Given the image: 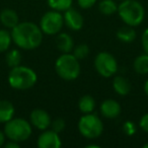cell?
I'll return each instance as SVG.
<instances>
[{
  "mask_svg": "<svg viewBox=\"0 0 148 148\" xmlns=\"http://www.w3.org/2000/svg\"><path fill=\"white\" fill-rule=\"evenodd\" d=\"M41 27L29 21L18 23L11 29V38L15 45L23 50H34L43 42Z\"/></svg>",
  "mask_w": 148,
  "mask_h": 148,
  "instance_id": "obj_1",
  "label": "cell"
},
{
  "mask_svg": "<svg viewBox=\"0 0 148 148\" xmlns=\"http://www.w3.org/2000/svg\"><path fill=\"white\" fill-rule=\"evenodd\" d=\"M37 73L27 66L18 65L10 69L8 74V83L17 90L29 89L37 83Z\"/></svg>",
  "mask_w": 148,
  "mask_h": 148,
  "instance_id": "obj_2",
  "label": "cell"
},
{
  "mask_svg": "<svg viewBox=\"0 0 148 148\" xmlns=\"http://www.w3.org/2000/svg\"><path fill=\"white\" fill-rule=\"evenodd\" d=\"M117 12L122 21L130 27L141 25L145 17L144 7L137 0H123L118 5Z\"/></svg>",
  "mask_w": 148,
  "mask_h": 148,
  "instance_id": "obj_3",
  "label": "cell"
},
{
  "mask_svg": "<svg viewBox=\"0 0 148 148\" xmlns=\"http://www.w3.org/2000/svg\"><path fill=\"white\" fill-rule=\"evenodd\" d=\"M55 70L59 77L67 81L76 79L80 74V63L73 54L65 53L55 62Z\"/></svg>",
  "mask_w": 148,
  "mask_h": 148,
  "instance_id": "obj_4",
  "label": "cell"
},
{
  "mask_svg": "<svg viewBox=\"0 0 148 148\" xmlns=\"http://www.w3.org/2000/svg\"><path fill=\"white\" fill-rule=\"evenodd\" d=\"M32 124L21 118L11 119L4 125L5 136L9 140H13L18 143L29 139L32 135Z\"/></svg>",
  "mask_w": 148,
  "mask_h": 148,
  "instance_id": "obj_5",
  "label": "cell"
},
{
  "mask_svg": "<svg viewBox=\"0 0 148 148\" xmlns=\"http://www.w3.org/2000/svg\"><path fill=\"white\" fill-rule=\"evenodd\" d=\"M78 131L87 139H95L103 134V124L95 114H84L78 121Z\"/></svg>",
  "mask_w": 148,
  "mask_h": 148,
  "instance_id": "obj_6",
  "label": "cell"
},
{
  "mask_svg": "<svg viewBox=\"0 0 148 148\" xmlns=\"http://www.w3.org/2000/svg\"><path fill=\"white\" fill-rule=\"evenodd\" d=\"M95 68L99 75L109 78L115 75L118 70V63L116 58L108 52H101L95 59Z\"/></svg>",
  "mask_w": 148,
  "mask_h": 148,
  "instance_id": "obj_7",
  "label": "cell"
},
{
  "mask_svg": "<svg viewBox=\"0 0 148 148\" xmlns=\"http://www.w3.org/2000/svg\"><path fill=\"white\" fill-rule=\"evenodd\" d=\"M64 25L63 15L60 11L51 10L46 12L40 21V27L46 35H57Z\"/></svg>",
  "mask_w": 148,
  "mask_h": 148,
  "instance_id": "obj_8",
  "label": "cell"
},
{
  "mask_svg": "<svg viewBox=\"0 0 148 148\" xmlns=\"http://www.w3.org/2000/svg\"><path fill=\"white\" fill-rule=\"evenodd\" d=\"M39 148H60L62 145L61 139L58 133L53 130H44L37 141Z\"/></svg>",
  "mask_w": 148,
  "mask_h": 148,
  "instance_id": "obj_9",
  "label": "cell"
},
{
  "mask_svg": "<svg viewBox=\"0 0 148 148\" xmlns=\"http://www.w3.org/2000/svg\"><path fill=\"white\" fill-rule=\"evenodd\" d=\"M63 18L66 27L71 31H79L82 29L83 23H84L82 14L73 7H69L68 9H66Z\"/></svg>",
  "mask_w": 148,
  "mask_h": 148,
  "instance_id": "obj_10",
  "label": "cell"
},
{
  "mask_svg": "<svg viewBox=\"0 0 148 148\" xmlns=\"http://www.w3.org/2000/svg\"><path fill=\"white\" fill-rule=\"evenodd\" d=\"M31 124L37 129L44 131L51 126V117L46 111L42 109H36L31 113Z\"/></svg>",
  "mask_w": 148,
  "mask_h": 148,
  "instance_id": "obj_11",
  "label": "cell"
},
{
  "mask_svg": "<svg viewBox=\"0 0 148 148\" xmlns=\"http://www.w3.org/2000/svg\"><path fill=\"white\" fill-rule=\"evenodd\" d=\"M101 114L107 119H116L121 114V106L115 99H105L101 105Z\"/></svg>",
  "mask_w": 148,
  "mask_h": 148,
  "instance_id": "obj_12",
  "label": "cell"
},
{
  "mask_svg": "<svg viewBox=\"0 0 148 148\" xmlns=\"http://www.w3.org/2000/svg\"><path fill=\"white\" fill-rule=\"evenodd\" d=\"M0 21L7 29H12L19 23L18 14L11 8H5L0 13Z\"/></svg>",
  "mask_w": 148,
  "mask_h": 148,
  "instance_id": "obj_13",
  "label": "cell"
},
{
  "mask_svg": "<svg viewBox=\"0 0 148 148\" xmlns=\"http://www.w3.org/2000/svg\"><path fill=\"white\" fill-rule=\"evenodd\" d=\"M56 45H57L59 51L63 54L71 53L74 48V42L71 36H69L68 34L62 33L58 35L57 39H56Z\"/></svg>",
  "mask_w": 148,
  "mask_h": 148,
  "instance_id": "obj_14",
  "label": "cell"
},
{
  "mask_svg": "<svg viewBox=\"0 0 148 148\" xmlns=\"http://www.w3.org/2000/svg\"><path fill=\"white\" fill-rule=\"evenodd\" d=\"M15 110L13 105L9 101L1 99L0 101V123H7L13 119Z\"/></svg>",
  "mask_w": 148,
  "mask_h": 148,
  "instance_id": "obj_15",
  "label": "cell"
},
{
  "mask_svg": "<svg viewBox=\"0 0 148 148\" xmlns=\"http://www.w3.org/2000/svg\"><path fill=\"white\" fill-rule=\"evenodd\" d=\"M113 88L120 95H127L131 91V83L124 76H116L113 80Z\"/></svg>",
  "mask_w": 148,
  "mask_h": 148,
  "instance_id": "obj_16",
  "label": "cell"
},
{
  "mask_svg": "<svg viewBox=\"0 0 148 148\" xmlns=\"http://www.w3.org/2000/svg\"><path fill=\"white\" fill-rule=\"evenodd\" d=\"M117 38L123 43H132L136 39V32L133 27L126 25L125 27H122L121 29H118Z\"/></svg>",
  "mask_w": 148,
  "mask_h": 148,
  "instance_id": "obj_17",
  "label": "cell"
},
{
  "mask_svg": "<svg viewBox=\"0 0 148 148\" xmlns=\"http://www.w3.org/2000/svg\"><path fill=\"white\" fill-rule=\"evenodd\" d=\"M134 70L136 71V73L144 74L148 73V54H142V55L136 57V59L134 60L133 63Z\"/></svg>",
  "mask_w": 148,
  "mask_h": 148,
  "instance_id": "obj_18",
  "label": "cell"
},
{
  "mask_svg": "<svg viewBox=\"0 0 148 148\" xmlns=\"http://www.w3.org/2000/svg\"><path fill=\"white\" fill-rule=\"evenodd\" d=\"M78 108L79 111L83 114H89L92 113V111L95 108V101L91 95H83L80 97L78 101Z\"/></svg>",
  "mask_w": 148,
  "mask_h": 148,
  "instance_id": "obj_19",
  "label": "cell"
},
{
  "mask_svg": "<svg viewBox=\"0 0 148 148\" xmlns=\"http://www.w3.org/2000/svg\"><path fill=\"white\" fill-rule=\"evenodd\" d=\"M99 9L103 14L112 15L118 11V5L114 0H101L99 4Z\"/></svg>",
  "mask_w": 148,
  "mask_h": 148,
  "instance_id": "obj_20",
  "label": "cell"
},
{
  "mask_svg": "<svg viewBox=\"0 0 148 148\" xmlns=\"http://www.w3.org/2000/svg\"><path fill=\"white\" fill-rule=\"evenodd\" d=\"M5 61H6L7 66L10 68L16 67V66L21 65V52L15 49L8 51L6 53V56H5Z\"/></svg>",
  "mask_w": 148,
  "mask_h": 148,
  "instance_id": "obj_21",
  "label": "cell"
},
{
  "mask_svg": "<svg viewBox=\"0 0 148 148\" xmlns=\"http://www.w3.org/2000/svg\"><path fill=\"white\" fill-rule=\"evenodd\" d=\"M73 0H47V3L53 10L65 11L71 7Z\"/></svg>",
  "mask_w": 148,
  "mask_h": 148,
  "instance_id": "obj_22",
  "label": "cell"
},
{
  "mask_svg": "<svg viewBox=\"0 0 148 148\" xmlns=\"http://www.w3.org/2000/svg\"><path fill=\"white\" fill-rule=\"evenodd\" d=\"M12 42L11 33L6 29H0V53L6 52Z\"/></svg>",
  "mask_w": 148,
  "mask_h": 148,
  "instance_id": "obj_23",
  "label": "cell"
},
{
  "mask_svg": "<svg viewBox=\"0 0 148 148\" xmlns=\"http://www.w3.org/2000/svg\"><path fill=\"white\" fill-rule=\"evenodd\" d=\"M89 54V48L86 44H80L73 48V55L78 60H83L88 56Z\"/></svg>",
  "mask_w": 148,
  "mask_h": 148,
  "instance_id": "obj_24",
  "label": "cell"
},
{
  "mask_svg": "<svg viewBox=\"0 0 148 148\" xmlns=\"http://www.w3.org/2000/svg\"><path fill=\"white\" fill-rule=\"evenodd\" d=\"M51 127H52V130H53V131H55L56 133L59 134L64 131V129H65V127H66V123L63 119L58 118V119H56L54 122H52Z\"/></svg>",
  "mask_w": 148,
  "mask_h": 148,
  "instance_id": "obj_25",
  "label": "cell"
},
{
  "mask_svg": "<svg viewBox=\"0 0 148 148\" xmlns=\"http://www.w3.org/2000/svg\"><path fill=\"white\" fill-rule=\"evenodd\" d=\"M123 131L126 135L132 136L136 133V131H137V127H136V125H135L134 122L127 121V122H125L124 125H123Z\"/></svg>",
  "mask_w": 148,
  "mask_h": 148,
  "instance_id": "obj_26",
  "label": "cell"
},
{
  "mask_svg": "<svg viewBox=\"0 0 148 148\" xmlns=\"http://www.w3.org/2000/svg\"><path fill=\"white\" fill-rule=\"evenodd\" d=\"M97 0H77V3L82 9H88L97 3Z\"/></svg>",
  "mask_w": 148,
  "mask_h": 148,
  "instance_id": "obj_27",
  "label": "cell"
},
{
  "mask_svg": "<svg viewBox=\"0 0 148 148\" xmlns=\"http://www.w3.org/2000/svg\"><path fill=\"white\" fill-rule=\"evenodd\" d=\"M141 43H142V48H143L144 52L146 54H148V29H146L143 32L141 37Z\"/></svg>",
  "mask_w": 148,
  "mask_h": 148,
  "instance_id": "obj_28",
  "label": "cell"
},
{
  "mask_svg": "<svg viewBox=\"0 0 148 148\" xmlns=\"http://www.w3.org/2000/svg\"><path fill=\"white\" fill-rule=\"evenodd\" d=\"M139 126L144 132L148 133V113L142 116V118L140 119L139 122Z\"/></svg>",
  "mask_w": 148,
  "mask_h": 148,
  "instance_id": "obj_29",
  "label": "cell"
},
{
  "mask_svg": "<svg viewBox=\"0 0 148 148\" xmlns=\"http://www.w3.org/2000/svg\"><path fill=\"white\" fill-rule=\"evenodd\" d=\"M18 147H19L18 142H15L13 140H10L8 143L5 144V148H18Z\"/></svg>",
  "mask_w": 148,
  "mask_h": 148,
  "instance_id": "obj_30",
  "label": "cell"
},
{
  "mask_svg": "<svg viewBox=\"0 0 148 148\" xmlns=\"http://www.w3.org/2000/svg\"><path fill=\"white\" fill-rule=\"evenodd\" d=\"M5 134H4V131H0V147L1 146H3L4 145V143H5Z\"/></svg>",
  "mask_w": 148,
  "mask_h": 148,
  "instance_id": "obj_31",
  "label": "cell"
},
{
  "mask_svg": "<svg viewBox=\"0 0 148 148\" xmlns=\"http://www.w3.org/2000/svg\"><path fill=\"white\" fill-rule=\"evenodd\" d=\"M144 92H145V95L148 97V79L145 81V83H144Z\"/></svg>",
  "mask_w": 148,
  "mask_h": 148,
  "instance_id": "obj_32",
  "label": "cell"
},
{
  "mask_svg": "<svg viewBox=\"0 0 148 148\" xmlns=\"http://www.w3.org/2000/svg\"><path fill=\"white\" fill-rule=\"evenodd\" d=\"M86 148H99V145H93V144H89V145H86L85 146Z\"/></svg>",
  "mask_w": 148,
  "mask_h": 148,
  "instance_id": "obj_33",
  "label": "cell"
},
{
  "mask_svg": "<svg viewBox=\"0 0 148 148\" xmlns=\"http://www.w3.org/2000/svg\"><path fill=\"white\" fill-rule=\"evenodd\" d=\"M143 147H144V148H148V143H145V144H144Z\"/></svg>",
  "mask_w": 148,
  "mask_h": 148,
  "instance_id": "obj_34",
  "label": "cell"
},
{
  "mask_svg": "<svg viewBox=\"0 0 148 148\" xmlns=\"http://www.w3.org/2000/svg\"><path fill=\"white\" fill-rule=\"evenodd\" d=\"M121 1H123V0H121Z\"/></svg>",
  "mask_w": 148,
  "mask_h": 148,
  "instance_id": "obj_35",
  "label": "cell"
}]
</instances>
